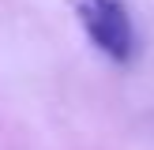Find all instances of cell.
Listing matches in <instances>:
<instances>
[{"label":"cell","mask_w":154,"mask_h":150,"mask_svg":"<svg viewBox=\"0 0 154 150\" xmlns=\"http://www.w3.org/2000/svg\"><path fill=\"white\" fill-rule=\"evenodd\" d=\"M79 22L90 45L113 64H128L135 56V26L124 0H79Z\"/></svg>","instance_id":"1"}]
</instances>
